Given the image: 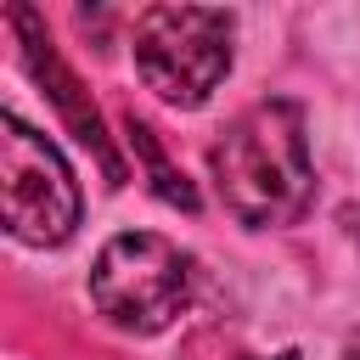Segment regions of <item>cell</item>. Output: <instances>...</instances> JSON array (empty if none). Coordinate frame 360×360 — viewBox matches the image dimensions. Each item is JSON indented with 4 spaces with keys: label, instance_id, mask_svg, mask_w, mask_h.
Instances as JSON below:
<instances>
[{
    "label": "cell",
    "instance_id": "6da1fadb",
    "mask_svg": "<svg viewBox=\"0 0 360 360\" xmlns=\"http://www.w3.org/2000/svg\"><path fill=\"white\" fill-rule=\"evenodd\" d=\"M219 202L242 219V225H292L309 208L315 191V163H309V135H304V112L298 101H259L248 107L219 146L208 152Z\"/></svg>",
    "mask_w": 360,
    "mask_h": 360
},
{
    "label": "cell",
    "instance_id": "7a4b0ae2",
    "mask_svg": "<svg viewBox=\"0 0 360 360\" xmlns=\"http://www.w3.org/2000/svg\"><path fill=\"white\" fill-rule=\"evenodd\" d=\"M90 298L124 332H163L191 304V259L158 231H124L96 253Z\"/></svg>",
    "mask_w": 360,
    "mask_h": 360
},
{
    "label": "cell",
    "instance_id": "3957f363",
    "mask_svg": "<svg viewBox=\"0 0 360 360\" xmlns=\"http://www.w3.org/2000/svg\"><path fill=\"white\" fill-rule=\"evenodd\" d=\"M135 68L169 107H202L231 73V17L214 6H152L135 22Z\"/></svg>",
    "mask_w": 360,
    "mask_h": 360
},
{
    "label": "cell",
    "instance_id": "277c9868",
    "mask_svg": "<svg viewBox=\"0 0 360 360\" xmlns=\"http://www.w3.org/2000/svg\"><path fill=\"white\" fill-rule=\"evenodd\" d=\"M0 208H6V231L34 248H56L79 225L73 169L17 112L0 118Z\"/></svg>",
    "mask_w": 360,
    "mask_h": 360
},
{
    "label": "cell",
    "instance_id": "5b68a950",
    "mask_svg": "<svg viewBox=\"0 0 360 360\" xmlns=\"http://www.w3.org/2000/svg\"><path fill=\"white\" fill-rule=\"evenodd\" d=\"M11 28L22 34V56H28V68H34V79L45 84V96L56 101V112L68 118V129L101 158V169H107V180H124V163H118V152H112V141H107V129H101V112L90 107V96L79 90V79L62 68V56L51 51V39H45V28H39V17L28 11V6H11Z\"/></svg>",
    "mask_w": 360,
    "mask_h": 360
},
{
    "label": "cell",
    "instance_id": "8992f818",
    "mask_svg": "<svg viewBox=\"0 0 360 360\" xmlns=\"http://www.w3.org/2000/svg\"><path fill=\"white\" fill-rule=\"evenodd\" d=\"M129 141H135V152H141V158H146V169H152V186H158V197H163V202H174V208H186V214H191V208H197V191H191V186H186V174H180V169H169V158H163V152H158V141H152V129H146V124H135V118H129Z\"/></svg>",
    "mask_w": 360,
    "mask_h": 360
},
{
    "label": "cell",
    "instance_id": "52a82bcc",
    "mask_svg": "<svg viewBox=\"0 0 360 360\" xmlns=\"http://www.w3.org/2000/svg\"><path fill=\"white\" fill-rule=\"evenodd\" d=\"M343 360H360V326L349 332V343H343Z\"/></svg>",
    "mask_w": 360,
    "mask_h": 360
},
{
    "label": "cell",
    "instance_id": "ba28073f",
    "mask_svg": "<svg viewBox=\"0 0 360 360\" xmlns=\"http://www.w3.org/2000/svg\"><path fill=\"white\" fill-rule=\"evenodd\" d=\"M276 360H298V354H276Z\"/></svg>",
    "mask_w": 360,
    "mask_h": 360
}]
</instances>
